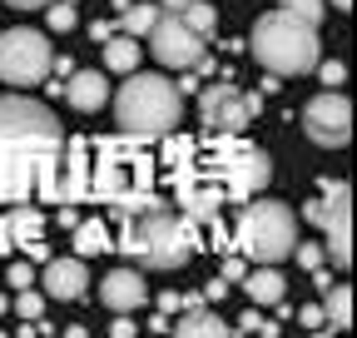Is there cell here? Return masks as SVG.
Instances as JSON below:
<instances>
[{
  "instance_id": "1",
  "label": "cell",
  "mask_w": 357,
  "mask_h": 338,
  "mask_svg": "<svg viewBox=\"0 0 357 338\" xmlns=\"http://www.w3.org/2000/svg\"><path fill=\"white\" fill-rule=\"evenodd\" d=\"M55 159H60V119L40 100L0 95V204L30 194Z\"/></svg>"
},
{
  "instance_id": "2",
  "label": "cell",
  "mask_w": 357,
  "mask_h": 338,
  "mask_svg": "<svg viewBox=\"0 0 357 338\" xmlns=\"http://www.w3.org/2000/svg\"><path fill=\"white\" fill-rule=\"evenodd\" d=\"M178 115H184V95H178V84H169L164 75H139L129 70L119 95H114V119L124 135H169Z\"/></svg>"
},
{
  "instance_id": "3",
  "label": "cell",
  "mask_w": 357,
  "mask_h": 338,
  "mask_svg": "<svg viewBox=\"0 0 357 338\" xmlns=\"http://www.w3.org/2000/svg\"><path fill=\"white\" fill-rule=\"evenodd\" d=\"M253 60L268 70V75H307L312 65L323 60L318 50V25H307L288 10H268L258 25H253Z\"/></svg>"
},
{
  "instance_id": "4",
  "label": "cell",
  "mask_w": 357,
  "mask_h": 338,
  "mask_svg": "<svg viewBox=\"0 0 357 338\" xmlns=\"http://www.w3.org/2000/svg\"><path fill=\"white\" fill-rule=\"evenodd\" d=\"M119 249H124L139 269L164 274V269H178V264H184L189 254H194V234L184 229V219H178L174 209H164V204H144L139 214L129 219Z\"/></svg>"
},
{
  "instance_id": "5",
  "label": "cell",
  "mask_w": 357,
  "mask_h": 338,
  "mask_svg": "<svg viewBox=\"0 0 357 338\" xmlns=\"http://www.w3.org/2000/svg\"><path fill=\"white\" fill-rule=\"evenodd\" d=\"M234 244H238V254H243L248 264H283L288 254H293V244H298L293 209H288V204H278V199L243 204Z\"/></svg>"
},
{
  "instance_id": "6",
  "label": "cell",
  "mask_w": 357,
  "mask_h": 338,
  "mask_svg": "<svg viewBox=\"0 0 357 338\" xmlns=\"http://www.w3.org/2000/svg\"><path fill=\"white\" fill-rule=\"evenodd\" d=\"M50 65H55V50H50V40H45L40 30L20 25V30L0 35V84L30 90V84H40L45 75H50Z\"/></svg>"
},
{
  "instance_id": "7",
  "label": "cell",
  "mask_w": 357,
  "mask_h": 338,
  "mask_svg": "<svg viewBox=\"0 0 357 338\" xmlns=\"http://www.w3.org/2000/svg\"><path fill=\"white\" fill-rule=\"evenodd\" d=\"M303 214L323 229V254L337 269H347L352 264V194H347V184H333V194L312 199Z\"/></svg>"
},
{
  "instance_id": "8",
  "label": "cell",
  "mask_w": 357,
  "mask_h": 338,
  "mask_svg": "<svg viewBox=\"0 0 357 338\" xmlns=\"http://www.w3.org/2000/svg\"><path fill=\"white\" fill-rule=\"evenodd\" d=\"M144 40H149L154 60L169 65V70H194V65H204V35L189 30L178 10H159V20L149 25Z\"/></svg>"
},
{
  "instance_id": "9",
  "label": "cell",
  "mask_w": 357,
  "mask_h": 338,
  "mask_svg": "<svg viewBox=\"0 0 357 338\" xmlns=\"http://www.w3.org/2000/svg\"><path fill=\"white\" fill-rule=\"evenodd\" d=\"M258 110H263V100L248 95V90H238V84H208V90L199 95V115H204L208 130H218V135H238Z\"/></svg>"
},
{
  "instance_id": "10",
  "label": "cell",
  "mask_w": 357,
  "mask_h": 338,
  "mask_svg": "<svg viewBox=\"0 0 357 338\" xmlns=\"http://www.w3.org/2000/svg\"><path fill=\"white\" fill-rule=\"evenodd\" d=\"M303 130H307L312 145L342 149V145L352 140V105H347V95L328 90V95H318V100H307V110H303Z\"/></svg>"
},
{
  "instance_id": "11",
  "label": "cell",
  "mask_w": 357,
  "mask_h": 338,
  "mask_svg": "<svg viewBox=\"0 0 357 338\" xmlns=\"http://www.w3.org/2000/svg\"><path fill=\"white\" fill-rule=\"evenodd\" d=\"M84 284H89V269H84L79 254H75V259H50V264H45V274H40V293H45V299H55V304L79 299Z\"/></svg>"
},
{
  "instance_id": "12",
  "label": "cell",
  "mask_w": 357,
  "mask_h": 338,
  "mask_svg": "<svg viewBox=\"0 0 357 338\" xmlns=\"http://www.w3.org/2000/svg\"><path fill=\"white\" fill-rule=\"evenodd\" d=\"M100 299H105V309H114V314H134V309H144L149 304V288H144V274L139 269H114V274H105V284H100Z\"/></svg>"
},
{
  "instance_id": "13",
  "label": "cell",
  "mask_w": 357,
  "mask_h": 338,
  "mask_svg": "<svg viewBox=\"0 0 357 338\" xmlns=\"http://www.w3.org/2000/svg\"><path fill=\"white\" fill-rule=\"evenodd\" d=\"M268 175H273L268 154H263V149H243V154L229 164V194H234V199H248L253 189L268 184Z\"/></svg>"
},
{
  "instance_id": "14",
  "label": "cell",
  "mask_w": 357,
  "mask_h": 338,
  "mask_svg": "<svg viewBox=\"0 0 357 338\" xmlns=\"http://www.w3.org/2000/svg\"><path fill=\"white\" fill-rule=\"evenodd\" d=\"M243 293H248V304H258V309H273V304H283V293H288V279L278 274V264H253V269H243Z\"/></svg>"
},
{
  "instance_id": "15",
  "label": "cell",
  "mask_w": 357,
  "mask_h": 338,
  "mask_svg": "<svg viewBox=\"0 0 357 338\" xmlns=\"http://www.w3.org/2000/svg\"><path fill=\"white\" fill-rule=\"evenodd\" d=\"M65 100L79 110V115H95L105 100H109V80L100 70H70V84H65Z\"/></svg>"
},
{
  "instance_id": "16",
  "label": "cell",
  "mask_w": 357,
  "mask_h": 338,
  "mask_svg": "<svg viewBox=\"0 0 357 338\" xmlns=\"http://www.w3.org/2000/svg\"><path fill=\"white\" fill-rule=\"evenodd\" d=\"M174 333H184V338H223L229 333V323H223L204 299L199 304H184V314H178V323H169Z\"/></svg>"
},
{
  "instance_id": "17",
  "label": "cell",
  "mask_w": 357,
  "mask_h": 338,
  "mask_svg": "<svg viewBox=\"0 0 357 338\" xmlns=\"http://www.w3.org/2000/svg\"><path fill=\"white\" fill-rule=\"evenodd\" d=\"M139 40L134 35H109L105 40V70H114V75H129V70H139Z\"/></svg>"
},
{
  "instance_id": "18",
  "label": "cell",
  "mask_w": 357,
  "mask_h": 338,
  "mask_svg": "<svg viewBox=\"0 0 357 338\" xmlns=\"http://www.w3.org/2000/svg\"><path fill=\"white\" fill-rule=\"evenodd\" d=\"M323 293H328V304H323V323L347 328V323H352V288H347V284H328Z\"/></svg>"
},
{
  "instance_id": "19",
  "label": "cell",
  "mask_w": 357,
  "mask_h": 338,
  "mask_svg": "<svg viewBox=\"0 0 357 338\" xmlns=\"http://www.w3.org/2000/svg\"><path fill=\"white\" fill-rule=\"evenodd\" d=\"M154 20H159V6H124V10H119V25H124V35H134V40H144Z\"/></svg>"
},
{
  "instance_id": "20",
  "label": "cell",
  "mask_w": 357,
  "mask_h": 338,
  "mask_svg": "<svg viewBox=\"0 0 357 338\" xmlns=\"http://www.w3.org/2000/svg\"><path fill=\"white\" fill-rule=\"evenodd\" d=\"M178 15H184V25H189V30H199L204 40L218 30V15H213V6H204V0H189V6L178 10Z\"/></svg>"
},
{
  "instance_id": "21",
  "label": "cell",
  "mask_w": 357,
  "mask_h": 338,
  "mask_svg": "<svg viewBox=\"0 0 357 338\" xmlns=\"http://www.w3.org/2000/svg\"><path fill=\"white\" fill-rule=\"evenodd\" d=\"M100 249H109L100 224H75V254L79 259H89V254H100Z\"/></svg>"
},
{
  "instance_id": "22",
  "label": "cell",
  "mask_w": 357,
  "mask_h": 338,
  "mask_svg": "<svg viewBox=\"0 0 357 338\" xmlns=\"http://www.w3.org/2000/svg\"><path fill=\"white\" fill-rule=\"evenodd\" d=\"M283 10L298 15V20H307V25H323V15H328L323 0H283Z\"/></svg>"
},
{
  "instance_id": "23",
  "label": "cell",
  "mask_w": 357,
  "mask_h": 338,
  "mask_svg": "<svg viewBox=\"0 0 357 338\" xmlns=\"http://www.w3.org/2000/svg\"><path fill=\"white\" fill-rule=\"evenodd\" d=\"M15 314H20V318H40V314H45V293L30 288V284L15 288Z\"/></svg>"
},
{
  "instance_id": "24",
  "label": "cell",
  "mask_w": 357,
  "mask_h": 338,
  "mask_svg": "<svg viewBox=\"0 0 357 338\" xmlns=\"http://www.w3.org/2000/svg\"><path fill=\"white\" fill-rule=\"evenodd\" d=\"M293 259L312 274V269H323V264H328V254H323V244H303V239H298V244H293Z\"/></svg>"
},
{
  "instance_id": "25",
  "label": "cell",
  "mask_w": 357,
  "mask_h": 338,
  "mask_svg": "<svg viewBox=\"0 0 357 338\" xmlns=\"http://www.w3.org/2000/svg\"><path fill=\"white\" fill-rule=\"evenodd\" d=\"M45 15H50V30H75V6H45Z\"/></svg>"
},
{
  "instance_id": "26",
  "label": "cell",
  "mask_w": 357,
  "mask_h": 338,
  "mask_svg": "<svg viewBox=\"0 0 357 338\" xmlns=\"http://www.w3.org/2000/svg\"><path fill=\"white\" fill-rule=\"evenodd\" d=\"M6 279H10V284H15V288H25V284H35V269H30V264H20V259H15V264H10V269H6Z\"/></svg>"
},
{
  "instance_id": "27",
  "label": "cell",
  "mask_w": 357,
  "mask_h": 338,
  "mask_svg": "<svg viewBox=\"0 0 357 338\" xmlns=\"http://www.w3.org/2000/svg\"><path fill=\"white\" fill-rule=\"evenodd\" d=\"M189 204H194V214H199V219L218 214V199H213V194H189Z\"/></svg>"
},
{
  "instance_id": "28",
  "label": "cell",
  "mask_w": 357,
  "mask_h": 338,
  "mask_svg": "<svg viewBox=\"0 0 357 338\" xmlns=\"http://www.w3.org/2000/svg\"><path fill=\"white\" fill-rule=\"evenodd\" d=\"M312 70H318V75H323V84H342V75H347V70H342L337 60H328V65L318 60V65H312Z\"/></svg>"
},
{
  "instance_id": "29",
  "label": "cell",
  "mask_w": 357,
  "mask_h": 338,
  "mask_svg": "<svg viewBox=\"0 0 357 338\" xmlns=\"http://www.w3.org/2000/svg\"><path fill=\"white\" fill-rule=\"evenodd\" d=\"M243 269H248V259H229V264H223V284H238Z\"/></svg>"
},
{
  "instance_id": "30",
  "label": "cell",
  "mask_w": 357,
  "mask_h": 338,
  "mask_svg": "<svg viewBox=\"0 0 357 338\" xmlns=\"http://www.w3.org/2000/svg\"><path fill=\"white\" fill-rule=\"evenodd\" d=\"M258 323H263V318H258V304H253V309H248V314H243V318H238V323H234V328H238V333H253V328H258Z\"/></svg>"
},
{
  "instance_id": "31",
  "label": "cell",
  "mask_w": 357,
  "mask_h": 338,
  "mask_svg": "<svg viewBox=\"0 0 357 338\" xmlns=\"http://www.w3.org/2000/svg\"><path fill=\"white\" fill-rule=\"evenodd\" d=\"M298 323H303V328H323V309H303Z\"/></svg>"
},
{
  "instance_id": "32",
  "label": "cell",
  "mask_w": 357,
  "mask_h": 338,
  "mask_svg": "<svg viewBox=\"0 0 357 338\" xmlns=\"http://www.w3.org/2000/svg\"><path fill=\"white\" fill-rule=\"evenodd\" d=\"M223 288H229L223 279H208V284H204V299H213V304H218V299H223Z\"/></svg>"
},
{
  "instance_id": "33",
  "label": "cell",
  "mask_w": 357,
  "mask_h": 338,
  "mask_svg": "<svg viewBox=\"0 0 357 338\" xmlns=\"http://www.w3.org/2000/svg\"><path fill=\"white\" fill-rule=\"evenodd\" d=\"M109 333H114V338H129V333H134V323H129V314H119V323H109Z\"/></svg>"
},
{
  "instance_id": "34",
  "label": "cell",
  "mask_w": 357,
  "mask_h": 338,
  "mask_svg": "<svg viewBox=\"0 0 357 338\" xmlns=\"http://www.w3.org/2000/svg\"><path fill=\"white\" fill-rule=\"evenodd\" d=\"M0 6H15V10H40V6H50V0H0Z\"/></svg>"
},
{
  "instance_id": "35",
  "label": "cell",
  "mask_w": 357,
  "mask_h": 338,
  "mask_svg": "<svg viewBox=\"0 0 357 338\" xmlns=\"http://www.w3.org/2000/svg\"><path fill=\"white\" fill-rule=\"evenodd\" d=\"M189 6V0H164V10H184Z\"/></svg>"
},
{
  "instance_id": "36",
  "label": "cell",
  "mask_w": 357,
  "mask_h": 338,
  "mask_svg": "<svg viewBox=\"0 0 357 338\" xmlns=\"http://www.w3.org/2000/svg\"><path fill=\"white\" fill-rule=\"evenodd\" d=\"M347 6H352V0H333V10H347Z\"/></svg>"
},
{
  "instance_id": "37",
  "label": "cell",
  "mask_w": 357,
  "mask_h": 338,
  "mask_svg": "<svg viewBox=\"0 0 357 338\" xmlns=\"http://www.w3.org/2000/svg\"><path fill=\"white\" fill-rule=\"evenodd\" d=\"M6 309H10V304H6V299H0V314H6Z\"/></svg>"
}]
</instances>
